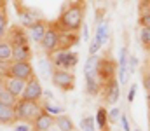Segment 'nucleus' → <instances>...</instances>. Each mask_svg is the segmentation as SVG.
Returning a JSON list of instances; mask_svg holds the SVG:
<instances>
[{"label": "nucleus", "instance_id": "f257e3e1", "mask_svg": "<svg viewBox=\"0 0 150 131\" xmlns=\"http://www.w3.org/2000/svg\"><path fill=\"white\" fill-rule=\"evenodd\" d=\"M84 18H86V5L82 0H75L59 14L56 28L61 32H79L82 30Z\"/></svg>", "mask_w": 150, "mask_h": 131}, {"label": "nucleus", "instance_id": "f03ea898", "mask_svg": "<svg viewBox=\"0 0 150 131\" xmlns=\"http://www.w3.org/2000/svg\"><path fill=\"white\" fill-rule=\"evenodd\" d=\"M40 110H42V103L40 101H32V100L19 98L18 103L14 105V112H16L18 121L26 123V124H32L35 121V117L40 114Z\"/></svg>", "mask_w": 150, "mask_h": 131}, {"label": "nucleus", "instance_id": "7ed1b4c3", "mask_svg": "<svg viewBox=\"0 0 150 131\" xmlns=\"http://www.w3.org/2000/svg\"><path fill=\"white\" fill-rule=\"evenodd\" d=\"M52 56V67L54 68H65V70H72L79 63V54L70 51V49H58L56 52L51 54Z\"/></svg>", "mask_w": 150, "mask_h": 131}, {"label": "nucleus", "instance_id": "20e7f679", "mask_svg": "<svg viewBox=\"0 0 150 131\" xmlns=\"http://www.w3.org/2000/svg\"><path fill=\"white\" fill-rule=\"evenodd\" d=\"M7 75L14 77V79H21V81H30L35 75L33 65L30 61H12L7 68Z\"/></svg>", "mask_w": 150, "mask_h": 131}, {"label": "nucleus", "instance_id": "39448f33", "mask_svg": "<svg viewBox=\"0 0 150 131\" xmlns=\"http://www.w3.org/2000/svg\"><path fill=\"white\" fill-rule=\"evenodd\" d=\"M51 81L61 91H72L75 87V75L70 70H65V68H54L52 75H51Z\"/></svg>", "mask_w": 150, "mask_h": 131}, {"label": "nucleus", "instance_id": "423d86ee", "mask_svg": "<svg viewBox=\"0 0 150 131\" xmlns=\"http://www.w3.org/2000/svg\"><path fill=\"white\" fill-rule=\"evenodd\" d=\"M58 45H59V30L54 25V26H49L47 32L44 33V39L40 40V47L44 49V52L51 56L52 52L58 51Z\"/></svg>", "mask_w": 150, "mask_h": 131}, {"label": "nucleus", "instance_id": "0eeeda50", "mask_svg": "<svg viewBox=\"0 0 150 131\" xmlns=\"http://www.w3.org/2000/svg\"><path fill=\"white\" fill-rule=\"evenodd\" d=\"M96 77L100 79L101 84H105L107 81H110L115 77V63L110 58H100L98 61V70H96Z\"/></svg>", "mask_w": 150, "mask_h": 131}, {"label": "nucleus", "instance_id": "6e6552de", "mask_svg": "<svg viewBox=\"0 0 150 131\" xmlns=\"http://www.w3.org/2000/svg\"><path fill=\"white\" fill-rule=\"evenodd\" d=\"M42 94H44V89H42V86H40L38 79L33 75L30 81H26V86H25V89H23L21 98H23V100H32V101H40Z\"/></svg>", "mask_w": 150, "mask_h": 131}, {"label": "nucleus", "instance_id": "1a4fd4ad", "mask_svg": "<svg viewBox=\"0 0 150 131\" xmlns=\"http://www.w3.org/2000/svg\"><path fill=\"white\" fill-rule=\"evenodd\" d=\"M18 14H19V21H21L23 28H32L42 19V14L37 9H30V7H19Z\"/></svg>", "mask_w": 150, "mask_h": 131}, {"label": "nucleus", "instance_id": "9d476101", "mask_svg": "<svg viewBox=\"0 0 150 131\" xmlns=\"http://www.w3.org/2000/svg\"><path fill=\"white\" fill-rule=\"evenodd\" d=\"M103 93H105V101L108 105H115L120 98V84H119V79L112 77L110 81H107L103 84Z\"/></svg>", "mask_w": 150, "mask_h": 131}, {"label": "nucleus", "instance_id": "9b49d317", "mask_svg": "<svg viewBox=\"0 0 150 131\" xmlns=\"http://www.w3.org/2000/svg\"><path fill=\"white\" fill-rule=\"evenodd\" d=\"M32 126H33V131H49L54 126V115H51L42 108L40 114L35 117V121L32 123Z\"/></svg>", "mask_w": 150, "mask_h": 131}, {"label": "nucleus", "instance_id": "f8f14e48", "mask_svg": "<svg viewBox=\"0 0 150 131\" xmlns=\"http://www.w3.org/2000/svg\"><path fill=\"white\" fill-rule=\"evenodd\" d=\"M32 47L30 44H12V61H30Z\"/></svg>", "mask_w": 150, "mask_h": 131}, {"label": "nucleus", "instance_id": "ddd939ff", "mask_svg": "<svg viewBox=\"0 0 150 131\" xmlns=\"http://www.w3.org/2000/svg\"><path fill=\"white\" fill-rule=\"evenodd\" d=\"M25 86H26V82H25V81H21V79H14V77H9V75L4 79V87H5L11 94H14L18 100L21 98Z\"/></svg>", "mask_w": 150, "mask_h": 131}, {"label": "nucleus", "instance_id": "4468645a", "mask_svg": "<svg viewBox=\"0 0 150 131\" xmlns=\"http://www.w3.org/2000/svg\"><path fill=\"white\" fill-rule=\"evenodd\" d=\"M16 121H18V117H16L14 107L0 101V124H14Z\"/></svg>", "mask_w": 150, "mask_h": 131}, {"label": "nucleus", "instance_id": "2eb2a0df", "mask_svg": "<svg viewBox=\"0 0 150 131\" xmlns=\"http://www.w3.org/2000/svg\"><path fill=\"white\" fill-rule=\"evenodd\" d=\"M47 32V25H45V21L44 19H40L37 25H33L32 28H28V37L33 40V42L40 44V40L44 39V33Z\"/></svg>", "mask_w": 150, "mask_h": 131}, {"label": "nucleus", "instance_id": "dca6fc26", "mask_svg": "<svg viewBox=\"0 0 150 131\" xmlns=\"http://www.w3.org/2000/svg\"><path fill=\"white\" fill-rule=\"evenodd\" d=\"M9 40L11 44H30V37L28 33L25 32L23 26H12L11 28V35H9Z\"/></svg>", "mask_w": 150, "mask_h": 131}, {"label": "nucleus", "instance_id": "f3484780", "mask_svg": "<svg viewBox=\"0 0 150 131\" xmlns=\"http://www.w3.org/2000/svg\"><path fill=\"white\" fill-rule=\"evenodd\" d=\"M54 126L59 131H74L75 130L74 121H72L67 114H58V115H54Z\"/></svg>", "mask_w": 150, "mask_h": 131}, {"label": "nucleus", "instance_id": "a211bd4d", "mask_svg": "<svg viewBox=\"0 0 150 131\" xmlns=\"http://www.w3.org/2000/svg\"><path fill=\"white\" fill-rule=\"evenodd\" d=\"M98 61H100V58H98L96 54H89L87 61L84 63V75H86V77H96Z\"/></svg>", "mask_w": 150, "mask_h": 131}, {"label": "nucleus", "instance_id": "6ab92c4d", "mask_svg": "<svg viewBox=\"0 0 150 131\" xmlns=\"http://www.w3.org/2000/svg\"><path fill=\"white\" fill-rule=\"evenodd\" d=\"M12 59V44L9 39H0V63Z\"/></svg>", "mask_w": 150, "mask_h": 131}, {"label": "nucleus", "instance_id": "aec40b11", "mask_svg": "<svg viewBox=\"0 0 150 131\" xmlns=\"http://www.w3.org/2000/svg\"><path fill=\"white\" fill-rule=\"evenodd\" d=\"M52 70H54V67H52V61H49V58H42V59H38L37 72L44 77V79H51Z\"/></svg>", "mask_w": 150, "mask_h": 131}, {"label": "nucleus", "instance_id": "412c9836", "mask_svg": "<svg viewBox=\"0 0 150 131\" xmlns=\"http://www.w3.org/2000/svg\"><path fill=\"white\" fill-rule=\"evenodd\" d=\"M94 121H96V126H98L101 131H108V112H107L103 107L98 108Z\"/></svg>", "mask_w": 150, "mask_h": 131}, {"label": "nucleus", "instance_id": "4be33fe9", "mask_svg": "<svg viewBox=\"0 0 150 131\" xmlns=\"http://www.w3.org/2000/svg\"><path fill=\"white\" fill-rule=\"evenodd\" d=\"M94 39L100 42V45H107V42H108V23H101L98 26Z\"/></svg>", "mask_w": 150, "mask_h": 131}, {"label": "nucleus", "instance_id": "5701e85b", "mask_svg": "<svg viewBox=\"0 0 150 131\" xmlns=\"http://www.w3.org/2000/svg\"><path fill=\"white\" fill-rule=\"evenodd\" d=\"M86 91L89 96H98L100 94V84L96 82V77H86Z\"/></svg>", "mask_w": 150, "mask_h": 131}, {"label": "nucleus", "instance_id": "b1692460", "mask_svg": "<svg viewBox=\"0 0 150 131\" xmlns=\"http://www.w3.org/2000/svg\"><path fill=\"white\" fill-rule=\"evenodd\" d=\"M0 101L2 103H5V105H11V107H14L16 103H18V98L14 96V94H11L5 87L2 86L0 87Z\"/></svg>", "mask_w": 150, "mask_h": 131}, {"label": "nucleus", "instance_id": "393cba45", "mask_svg": "<svg viewBox=\"0 0 150 131\" xmlns=\"http://www.w3.org/2000/svg\"><path fill=\"white\" fill-rule=\"evenodd\" d=\"M7 32V12H5V5L0 9V39L5 37Z\"/></svg>", "mask_w": 150, "mask_h": 131}, {"label": "nucleus", "instance_id": "a878e982", "mask_svg": "<svg viewBox=\"0 0 150 131\" xmlns=\"http://www.w3.org/2000/svg\"><path fill=\"white\" fill-rule=\"evenodd\" d=\"M80 128H82V131H96V121H94V117H84L80 121Z\"/></svg>", "mask_w": 150, "mask_h": 131}, {"label": "nucleus", "instance_id": "bb28decb", "mask_svg": "<svg viewBox=\"0 0 150 131\" xmlns=\"http://www.w3.org/2000/svg\"><path fill=\"white\" fill-rule=\"evenodd\" d=\"M140 40H142V44L145 47H150V28L142 26V30H140Z\"/></svg>", "mask_w": 150, "mask_h": 131}, {"label": "nucleus", "instance_id": "cd10ccee", "mask_svg": "<svg viewBox=\"0 0 150 131\" xmlns=\"http://www.w3.org/2000/svg\"><path fill=\"white\" fill-rule=\"evenodd\" d=\"M42 108H44L45 112H49L51 115H58V114H61V108H59V107H56V105H52L51 101H49V103H44V105H42Z\"/></svg>", "mask_w": 150, "mask_h": 131}, {"label": "nucleus", "instance_id": "c85d7f7f", "mask_svg": "<svg viewBox=\"0 0 150 131\" xmlns=\"http://www.w3.org/2000/svg\"><path fill=\"white\" fill-rule=\"evenodd\" d=\"M136 67H138V59H136V56H127V70H129V74L134 72Z\"/></svg>", "mask_w": 150, "mask_h": 131}, {"label": "nucleus", "instance_id": "c756f323", "mask_svg": "<svg viewBox=\"0 0 150 131\" xmlns=\"http://www.w3.org/2000/svg\"><path fill=\"white\" fill-rule=\"evenodd\" d=\"M119 117H120V110H119V108H112V110L108 112V123H117Z\"/></svg>", "mask_w": 150, "mask_h": 131}, {"label": "nucleus", "instance_id": "7c9ffc66", "mask_svg": "<svg viewBox=\"0 0 150 131\" xmlns=\"http://www.w3.org/2000/svg\"><path fill=\"white\" fill-rule=\"evenodd\" d=\"M140 25L145 26V28H150V12H143L142 18H140Z\"/></svg>", "mask_w": 150, "mask_h": 131}, {"label": "nucleus", "instance_id": "2f4dec72", "mask_svg": "<svg viewBox=\"0 0 150 131\" xmlns=\"http://www.w3.org/2000/svg\"><path fill=\"white\" fill-rule=\"evenodd\" d=\"M100 47H101V45H100V42H98L96 39H93V40H91V44H89V54H96V52L100 51Z\"/></svg>", "mask_w": 150, "mask_h": 131}, {"label": "nucleus", "instance_id": "473e14b6", "mask_svg": "<svg viewBox=\"0 0 150 131\" xmlns=\"http://www.w3.org/2000/svg\"><path fill=\"white\" fill-rule=\"evenodd\" d=\"M119 121H120V124H122V131H131V130H129V123H127V117H126L124 114H120Z\"/></svg>", "mask_w": 150, "mask_h": 131}, {"label": "nucleus", "instance_id": "72a5a7b5", "mask_svg": "<svg viewBox=\"0 0 150 131\" xmlns=\"http://www.w3.org/2000/svg\"><path fill=\"white\" fill-rule=\"evenodd\" d=\"M134 96H136V86H131V87H129V93H127V101H129V103H133Z\"/></svg>", "mask_w": 150, "mask_h": 131}, {"label": "nucleus", "instance_id": "f704fd0d", "mask_svg": "<svg viewBox=\"0 0 150 131\" xmlns=\"http://www.w3.org/2000/svg\"><path fill=\"white\" fill-rule=\"evenodd\" d=\"M14 131H30V126L25 123V124H18L16 128H14Z\"/></svg>", "mask_w": 150, "mask_h": 131}, {"label": "nucleus", "instance_id": "c9c22d12", "mask_svg": "<svg viewBox=\"0 0 150 131\" xmlns=\"http://www.w3.org/2000/svg\"><path fill=\"white\" fill-rule=\"evenodd\" d=\"M143 86L147 89V93H150V75H145L143 77Z\"/></svg>", "mask_w": 150, "mask_h": 131}, {"label": "nucleus", "instance_id": "e433bc0d", "mask_svg": "<svg viewBox=\"0 0 150 131\" xmlns=\"http://www.w3.org/2000/svg\"><path fill=\"white\" fill-rule=\"evenodd\" d=\"M82 37H84V40H89V30H87V26L86 25H82Z\"/></svg>", "mask_w": 150, "mask_h": 131}, {"label": "nucleus", "instance_id": "4c0bfd02", "mask_svg": "<svg viewBox=\"0 0 150 131\" xmlns=\"http://www.w3.org/2000/svg\"><path fill=\"white\" fill-rule=\"evenodd\" d=\"M4 4H5V0H0V9L4 7Z\"/></svg>", "mask_w": 150, "mask_h": 131}, {"label": "nucleus", "instance_id": "58836bf2", "mask_svg": "<svg viewBox=\"0 0 150 131\" xmlns=\"http://www.w3.org/2000/svg\"><path fill=\"white\" fill-rule=\"evenodd\" d=\"M147 100H149V103H150V93H147Z\"/></svg>", "mask_w": 150, "mask_h": 131}, {"label": "nucleus", "instance_id": "ea45409f", "mask_svg": "<svg viewBox=\"0 0 150 131\" xmlns=\"http://www.w3.org/2000/svg\"><path fill=\"white\" fill-rule=\"evenodd\" d=\"M49 131H52V128H51V130H49ZM58 131H59V130H58Z\"/></svg>", "mask_w": 150, "mask_h": 131}, {"label": "nucleus", "instance_id": "a19ab883", "mask_svg": "<svg viewBox=\"0 0 150 131\" xmlns=\"http://www.w3.org/2000/svg\"><path fill=\"white\" fill-rule=\"evenodd\" d=\"M134 131H140V130H134Z\"/></svg>", "mask_w": 150, "mask_h": 131}, {"label": "nucleus", "instance_id": "79ce46f5", "mask_svg": "<svg viewBox=\"0 0 150 131\" xmlns=\"http://www.w3.org/2000/svg\"><path fill=\"white\" fill-rule=\"evenodd\" d=\"M127 2H129V0H127Z\"/></svg>", "mask_w": 150, "mask_h": 131}]
</instances>
